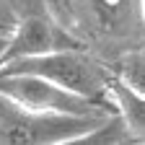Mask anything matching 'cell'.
I'll use <instances>...</instances> for the list:
<instances>
[{
  "label": "cell",
  "instance_id": "10",
  "mask_svg": "<svg viewBox=\"0 0 145 145\" xmlns=\"http://www.w3.org/2000/svg\"><path fill=\"white\" fill-rule=\"evenodd\" d=\"M142 10H145V0H142Z\"/></svg>",
  "mask_w": 145,
  "mask_h": 145
},
{
  "label": "cell",
  "instance_id": "6",
  "mask_svg": "<svg viewBox=\"0 0 145 145\" xmlns=\"http://www.w3.org/2000/svg\"><path fill=\"white\" fill-rule=\"evenodd\" d=\"M106 96L112 101L114 112L119 114V119L124 122L132 142H145V93L124 83L119 75H112Z\"/></svg>",
  "mask_w": 145,
  "mask_h": 145
},
{
  "label": "cell",
  "instance_id": "5",
  "mask_svg": "<svg viewBox=\"0 0 145 145\" xmlns=\"http://www.w3.org/2000/svg\"><path fill=\"white\" fill-rule=\"evenodd\" d=\"M75 44H80V42L52 16V10H29L18 18V26L10 34L3 62L16 60V57H29V54L62 49V47H75Z\"/></svg>",
  "mask_w": 145,
  "mask_h": 145
},
{
  "label": "cell",
  "instance_id": "3",
  "mask_svg": "<svg viewBox=\"0 0 145 145\" xmlns=\"http://www.w3.org/2000/svg\"><path fill=\"white\" fill-rule=\"evenodd\" d=\"M114 114V112H109ZM109 114H44L0 93V142H21V145H57V142H78L93 127H99Z\"/></svg>",
  "mask_w": 145,
  "mask_h": 145
},
{
  "label": "cell",
  "instance_id": "4",
  "mask_svg": "<svg viewBox=\"0 0 145 145\" xmlns=\"http://www.w3.org/2000/svg\"><path fill=\"white\" fill-rule=\"evenodd\" d=\"M0 93L44 114H70V117H88V114H109L114 112L112 104L93 101L80 93L52 83L47 78L31 72H3L0 70Z\"/></svg>",
  "mask_w": 145,
  "mask_h": 145
},
{
  "label": "cell",
  "instance_id": "7",
  "mask_svg": "<svg viewBox=\"0 0 145 145\" xmlns=\"http://www.w3.org/2000/svg\"><path fill=\"white\" fill-rule=\"evenodd\" d=\"M109 67H112L114 75H119L124 83H130L132 88L140 91V93H145V39L135 49L119 54Z\"/></svg>",
  "mask_w": 145,
  "mask_h": 145
},
{
  "label": "cell",
  "instance_id": "2",
  "mask_svg": "<svg viewBox=\"0 0 145 145\" xmlns=\"http://www.w3.org/2000/svg\"><path fill=\"white\" fill-rule=\"evenodd\" d=\"M0 70L3 72H31V75L47 78L86 99L112 104L106 96V88H109L114 70L99 54H93L80 44L42 52V54H29V57H16V60L3 62Z\"/></svg>",
  "mask_w": 145,
  "mask_h": 145
},
{
  "label": "cell",
  "instance_id": "1",
  "mask_svg": "<svg viewBox=\"0 0 145 145\" xmlns=\"http://www.w3.org/2000/svg\"><path fill=\"white\" fill-rule=\"evenodd\" d=\"M62 26L93 54L112 65L145 39L142 0H62Z\"/></svg>",
  "mask_w": 145,
  "mask_h": 145
},
{
  "label": "cell",
  "instance_id": "9",
  "mask_svg": "<svg viewBox=\"0 0 145 145\" xmlns=\"http://www.w3.org/2000/svg\"><path fill=\"white\" fill-rule=\"evenodd\" d=\"M8 42H10V34H0V62H3V57H5Z\"/></svg>",
  "mask_w": 145,
  "mask_h": 145
},
{
  "label": "cell",
  "instance_id": "8",
  "mask_svg": "<svg viewBox=\"0 0 145 145\" xmlns=\"http://www.w3.org/2000/svg\"><path fill=\"white\" fill-rule=\"evenodd\" d=\"M18 18H21V10H18L16 0H0V34H13Z\"/></svg>",
  "mask_w": 145,
  "mask_h": 145
}]
</instances>
